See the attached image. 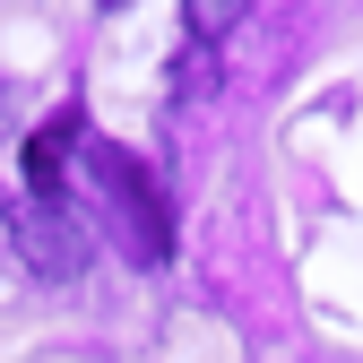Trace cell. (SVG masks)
<instances>
[{
  "label": "cell",
  "instance_id": "7a4b0ae2",
  "mask_svg": "<svg viewBox=\"0 0 363 363\" xmlns=\"http://www.w3.org/2000/svg\"><path fill=\"white\" fill-rule=\"evenodd\" d=\"M9 234H18V259L35 268V277H52V286H69L86 268V225L69 216V199H18Z\"/></svg>",
  "mask_w": 363,
  "mask_h": 363
},
{
  "label": "cell",
  "instance_id": "6da1fadb",
  "mask_svg": "<svg viewBox=\"0 0 363 363\" xmlns=\"http://www.w3.org/2000/svg\"><path fill=\"white\" fill-rule=\"evenodd\" d=\"M78 147H86V173H96V191H104L113 225H121V251H130V259H164V251H173V225H164L156 182L130 164L113 139H78Z\"/></svg>",
  "mask_w": 363,
  "mask_h": 363
},
{
  "label": "cell",
  "instance_id": "3957f363",
  "mask_svg": "<svg viewBox=\"0 0 363 363\" xmlns=\"http://www.w3.org/2000/svg\"><path fill=\"white\" fill-rule=\"evenodd\" d=\"M69 147H78V113L43 121L26 139V199H61V173H69Z\"/></svg>",
  "mask_w": 363,
  "mask_h": 363
}]
</instances>
